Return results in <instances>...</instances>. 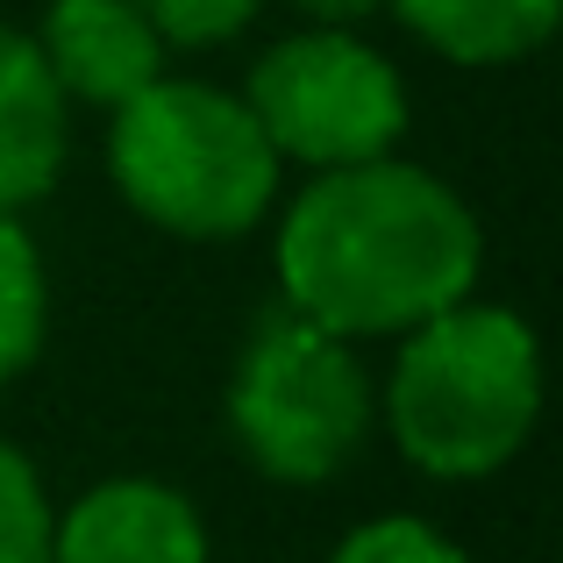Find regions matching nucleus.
<instances>
[{"label":"nucleus","mask_w":563,"mask_h":563,"mask_svg":"<svg viewBox=\"0 0 563 563\" xmlns=\"http://www.w3.org/2000/svg\"><path fill=\"white\" fill-rule=\"evenodd\" d=\"M57 93L86 108H122L151 79H165V36L143 0H51L36 36Z\"/></svg>","instance_id":"obj_7"},{"label":"nucleus","mask_w":563,"mask_h":563,"mask_svg":"<svg viewBox=\"0 0 563 563\" xmlns=\"http://www.w3.org/2000/svg\"><path fill=\"white\" fill-rule=\"evenodd\" d=\"M329 563H471L442 528L413 521V514H385V521H364L335 542Z\"/></svg>","instance_id":"obj_12"},{"label":"nucleus","mask_w":563,"mask_h":563,"mask_svg":"<svg viewBox=\"0 0 563 563\" xmlns=\"http://www.w3.org/2000/svg\"><path fill=\"white\" fill-rule=\"evenodd\" d=\"M0 563H51V499L36 464L8 435H0Z\"/></svg>","instance_id":"obj_11"},{"label":"nucleus","mask_w":563,"mask_h":563,"mask_svg":"<svg viewBox=\"0 0 563 563\" xmlns=\"http://www.w3.org/2000/svg\"><path fill=\"white\" fill-rule=\"evenodd\" d=\"M229 428L250 464L278 485H321L350 471L372 435V378L350 335L272 307L235 357Z\"/></svg>","instance_id":"obj_4"},{"label":"nucleus","mask_w":563,"mask_h":563,"mask_svg":"<svg viewBox=\"0 0 563 563\" xmlns=\"http://www.w3.org/2000/svg\"><path fill=\"white\" fill-rule=\"evenodd\" d=\"M71 136V100L57 93L36 36L0 29V214H22L29 200L57 186Z\"/></svg>","instance_id":"obj_8"},{"label":"nucleus","mask_w":563,"mask_h":563,"mask_svg":"<svg viewBox=\"0 0 563 563\" xmlns=\"http://www.w3.org/2000/svg\"><path fill=\"white\" fill-rule=\"evenodd\" d=\"M243 100L272 136V151L314 172L385 157L407 136V86L350 29H307V36L272 43Z\"/></svg>","instance_id":"obj_5"},{"label":"nucleus","mask_w":563,"mask_h":563,"mask_svg":"<svg viewBox=\"0 0 563 563\" xmlns=\"http://www.w3.org/2000/svg\"><path fill=\"white\" fill-rule=\"evenodd\" d=\"M108 172L143 221L186 243L250 235L278 200V151L250 100L207 79H151L114 108Z\"/></svg>","instance_id":"obj_3"},{"label":"nucleus","mask_w":563,"mask_h":563,"mask_svg":"<svg viewBox=\"0 0 563 563\" xmlns=\"http://www.w3.org/2000/svg\"><path fill=\"white\" fill-rule=\"evenodd\" d=\"M43 314H51V292H43V257L36 235L14 214H0V385L22 378L43 350Z\"/></svg>","instance_id":"obj_10"},{"label":"nucleus","mask_w":563,"mask_h":563,"mask_svg":"<svg viewBox=\"0 0 563 563\" xmlns=\"http://www.w3.org/2000/svg\"><path fill=\"white\" fill-rule=\"evenodd\" d=\"M307 14H314L321 29H350V22H364V14H378L385 0H300Z\"/></svg>","instance_id":"obj_14"},{"label":"nucleus","mask_w":563,"mask_h":563,"mask_svg":"<svg viewBox=\"0 0 563 563\" xmlns=\"http://www.w3.org/2000/svg\"><path fill=\"white\" fill-rule=\"evenodd\" d=\"M542 413L536 329L507 307L456 300L399 335L385 428L428 478H493L514 464Z\"/></svg>","instance_id":"obj_2"},{"label":"nucleus","mask_w":563,"mask_h":563,"mask_svg":"<svg viewBox=\"0 0 563 563\" xmlns=\"http://www.w3.org/2000/svg\"><path fill=\"white\" fill-rule=\"evenodd\" d=\"M478 221L435 172L385 157L314 172L278 221V292L335 335H407L471 300Z\"/></svg>","instance_id":"obj_1"},{"label":"nucleus","mask_w":563,"mask_h":563,"mask_svg":"<svg viewBox=\"0 0 563 563\" xmlns=\"http://www.w3.org/2000/svg\"><path fill=\"white\" fill-rule=\"evenodd\" d=\"M393 14L450 65H521L550 43L563 0H393Z\"/></svg>","instance_id":"obj_9"},{"label":"nucleus","mask_w":563,"mask_h":563,"mask_svg":"<svg viewBox=\"0 0 563 563\" xmlns=\"http://www.w3.org/2000/svg\"><path fill=\"white\" fill-rule=\"evenodd\" d=\"M264 0H143V14L157 22V36L179 43V51H200V43H229L250 29Z\"/></svg>","instance_id":"obj_13"},{"label":"nucleus","mask_w":563,"mask_h":563,"mask_svg":"<svg viewBox=\"0 0 563 563\" xmlns=\"http://www.w3.org/2000/svg\"><path fill=\"white\" fill-rule=\"evenodd\" d=\"M51 563H207V528L157 478H108L51 521Z\"/></svg>","instance_id":"obj_6"}]
</instances>
